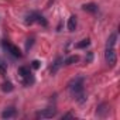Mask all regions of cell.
<instances>
[{
    "label": "cell",
    "instance_id": "1",
    "mask_svg": "<svg viewBox=\"0 0 120 120\" xmlns=\"http://www.w3.org/2000/svg\"><path fill=\"white\" fill-rule=\"evenodd\" d=\"M69 88V92L72 96H75V99L79 102V103H83L85 102V96H83V78H75L74 81L69 82L68 85Z\"/></svg>",
    "mask_w": 120,
    "mask_h": 120
},
{
    "label": "cell",
    "instance_id": "2",
    "mask_svg": "<svg viewBox=\"0 0 120 120\" xmlns=\"http://www.w3.org/2000/svg\"><path fill=\"white\" fill-rule=\"evenodd\" d=\"M19 75L21 76L23 83H24L26 86H28V85H31V83L34 82V78H33V75H31L28 67H20V68H19Z\"/></svg>",
    "mask_w": 120,
    "mask_h": 120
},
{
    "label": "cell",
    "instance_id": "3",
    "mask_svg": "<svg viewBox=\"0 0 120 120\" xmlns=\"http://www.w3.org/2000/svg\"><path fill=\"white\" fill-rule=\"evenodd\" d=\"M105 59H106V62H107L110 67H114V65H116V62H117V55H116L114 47H106Z\"/></svg>",
    "mask_w": 120,
    "mask_h": 120
},
{
    "label": "cell",
    "instance_id": "4",
    "mask_svg": "<svg viewBox=\"0 0 120 120\" xmlns=\"http://www.w3.org/2000/svg\"><path fill=\"white\" fill-rule=\"evenodd\" d=\"M3 47L13 55V56H16V58H21L23 56V54H21V51H20V48L17 47V45H14V44H10V42H7V41H4L3 42Z\"/></svg>",
    "mask_w": 120,
    "mask_h": 120
},
{
    "label": "cell",
    "instance_id": "5",
    "mask_svg": "<svg viewBox=\"0 0 120 120\" xmlns=\"http://www.w3.org/2000/svg\"><path fill=\"white\" fill-rule=\"evenodd\" d=\"M55 114H56V109H55V107H47V109H44L42 112H40L37 116L41 117V119H51V117H54Z\"/></svg>",
    "mask_w": 120,
    "mask_h": 120
},
{
    "label": "cell",
    "instance_id": "6",
    "mask_svg": "<svg viewBox=\"0 0 120 120\" xmlns=\"http://www.w3.org/2000/svg\"><path fill=\"white\" fill-rule=\"evenodd\" d=\"M16 114H17V112H16L14 107H7V109L2 113V117H3V119H11V117H14Z\"/></svg>",
    "mask_w": 120,
    "mask_h": 120
},
{
    "label": "cell",
    "instance_id": "7",
    "mask_svg": "<svg viewBox=\"0 0 120 120\" xmlns=\"http://www.w3.org/2000/svg\"><path fill=\"white\" fill-rule=\"evenodd\" d=\"M38 13H35V11H31V13H28L27 16H26V24H33L34 21H37V19H38Z\"/></svg>",
    "mask_w": 120,
    "mask_h": 120
},
{
    "label": "cell",
    "instance_id": "8",
    "mask_svg": "<svg viewBox=\"0 0 120 120\" xmlns=\"http://www.w3.org/2000/svg\"><path fill=\"white\" fill-rule=\"evenodd\" d=\"M82 9H83L85 11H88V13H96V11H98V4H95V3H88V4H83Z\"/></svg>",
    "mask_w": 120,
    "mask_h": 120
},
{
    "label": "cell",
    "instance_id": "9",
    "mask_svg": "<svg viewBox=\"0 0 120 120\" xmlns=\"http://www.w3.org/2000/svg\"><path fill=\"white\" fill-rule=\"evenodd\" d=\"M75 28H76V17L71 16L69 20H68V30L69 31H75Z\"/></svg>",
    "mask_w": 120,
    "mask_h": 120
},
{
    "label": "cell",
    "instance_id": "10",
    "mask_svg": "<svg viewBox=\"0 0 120 120\" xmlns=\"http://www.w3.org/2000/svg\"><path fill=\"white\" fill-rule=\"evenodd\" d=\"M107 112H109V109H107V105H105V103H103V105H100V106L98 107V112H96V114H98L99 117H103V116H105Z\"/></svg>",
    "mask_w": 120,
    "mask_h": 120
},
{
    "label": "cell",
    "instance_id": "11",
    "mask_svg": "<svg viewBox=\"0 0 120 120\" xmlns=\"http://www.w3.org/2000/svg\"><path fill=\"white\" fill-rule=\"evenodd\" d=\"M62 62H64V61H62V58H56V59H55V62H54V65L51 67V72L55 74V72L59 69V67L62 65Z\"/></svg>",
    "mask_w": 120,
    "mask_h": 120
},
{
    "label": "cell",
    "instance_id": "12",
    "mask_svg": "<svg viewBox=\"0 0 120 120\" xmlns=\"http://www.w3.org/2000/svg\"><path fill=\"white\" fill-rule=\"evenodd\" d=\"M78 61H79V56L78 55H71V56H68L65 61H64V64L65 65H72V64H75Z\"/></svg>",
    "mask_w": 120,
    "mask_h": 120
},
{
    "label": "cell",
    "instance_id": "13",
    "mask_svg": "<svg viewBox=\"0 0 120 120\" xmlns=\"http://www.w3.org/2000/svg\"><path fill=\"white\" fill-rule=\"evenodd\" d=\"M116 40H117V34H116V33L110 34V37L107 38V44H106V47H114Z\"/></svg>",
    "mask_w": 120,
    "mask_h": 120
},
{
    "label": "cell",
    "instance_id": "14",
    "mask_svg": "<svg viewBox=\"0 0 120 120\" xmlns=\"http://www.w3.org/2000/svg\"><path fill=\"white\" fill-rule=\"evenodd\" d=\"M13 89H14V86H13V83H11V82H4V83L2 85V90H3V92H6V93L11 92Z\"/></svg>",
    "mask_w": 120,
    "mask_h": 120
},
{
    "label": "cell",
    "instance_id": "15",
    "mask_svg": "<svg viewBox=\"0 0 120 120\" xmlns=\"http://www.w3.org/2000/svg\"><path fill=\"white\" fill-rule=\"evenodd\" d=\"M89 44H90V40H89V38H85V40H82L81 42H78L75 47H76L78 49H81V48H86Z\"/></svg>",
    "mask_w": 120,
    "mask_h": 120
},
{
    "label": "cell",
    "instance_id": "16",
    "mask_svg": "<svg viewBox=\"0 0 120 120\" xmlns=\"http://www.w3.org/2000/svg\"><path fill=\"white\" fill-rule=\"evenodd\" d=\"M6 71H7V64H4L2 59H0V74L4 75V74H6Z\"/></svg>",
    "mask_w": 120,
    "mask_h": 120
},
{
    "label": "cell",
    "instance_id": "17",
    "mask_svg": "<svg viewBox=\"0 0 120 120\" xmlns=\"http://www.w3.org/2000/svg\"><path fill=\"white\" fill-rule=\"evenodd\" d=\"M40 64H41L40 61H33V62H31V67H33L34 69H38V68H40Z\"/></svg>",
    "mask_w": 120,
    "mask_h": 120
},
{
    "label": "cell",
    "instance_id": "18",
    "mask_svg": "<svg viewBox=\"0 0 120 120\" xmlns=\"http://www.w3.org/2000/svg\"><path fill=\"white\" fill-rule=\"evenodd\" d=\"M71 117H74L71 113H67V114H64V116H62V119H71Z\"/></svg>",
    "mask_w": 120,
    "mask_h": 120
}]
</instances>
